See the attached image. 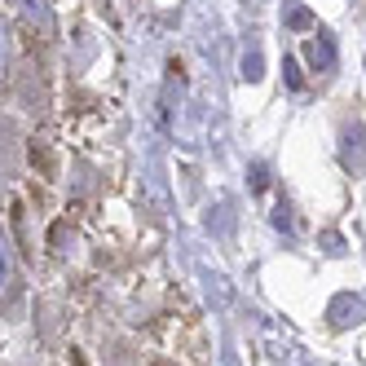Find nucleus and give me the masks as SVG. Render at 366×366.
I'll return each instance as SVG.
<instances>
[{"mask_svg":"<svg viewBox=\"0 0 366 366\" xmlns=\"http://www.w3.org/2000/svg\"><path fill=\"white\" fill-rule=\"evenodd\" d=\"M5 66H9V22L0 18V75H5Z\"/></svg>","mask_w":366,"mask_h":366,"instance_id":"obj_1","label":"nucleus"},{"mask_svg":"<svg viewBox=\"0 0 366 366\" xmlns=\"http://www.w3.org/2000/svg\"><path fill=\"white\" fill-rule=\"evenodd\" d=\"M5 278H9V256H5V243H0V287H5Z\"/></svg>","mask_w":366,"mask_h":366,"instance_id":"obj_2","label":"nucleus"}]
</instances>
